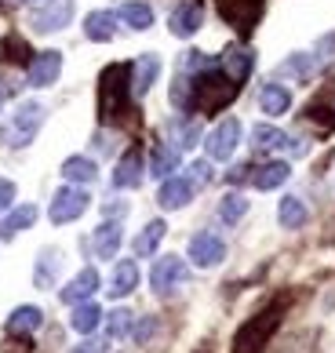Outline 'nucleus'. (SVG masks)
Returning a JSON list of instances; mask_svg holds the SVG:
<instances>
[{
    "mask_svg": "<svg viewBox=\"0 0 335 353\" xmlns=\"http://www.w3.org/2000/svg\"><path fill=\"white\" fill-rule=\"evenodd\" d=\"M11 201H15V182H11V179H0V212H8Z\"/></svg>",
    "mask_w": 335,
    "mask_h": 353,
    "instance_id": "nucleus-34",
    "label": "nucleus"
},
{
    "mask_svg": "<svg viewBox=\"0 0 335 353\" xmlns=\"http://www.w3.org/2000/svg\"><path fill=\"white\" fill-rule=\"evenodd\" d=\"M288 146V135L274 124H255L252 128V150L255 153H274V150H285Z\"/></svg>",
    "mask_w": 335,
    "mask_h": 353,
    "instance_id": "nucleus-23",
    "label": "nucleus"
},
{
    "mask_svg": "<svg viewBox=\"0 0 335 353\" xmlns=\"http://www.w3.org/2000/svg\"><path fill=\"white\" fill-rule=\"evenodd\" d=\"M288 179H292V164L288 161H270L263 168H255L252 186L255 190H277V186H285Z\"/></svg>",
    "mask_w": 335,
    "mask_h": 353,
    "instance_id": "nucleus-17",
    "label": "nucleus"
},
{
    "mask_svg": "<svg viewBox=\"0 0 335 353\" xmlns=\"http://www.w3.org/2000/svg\"><path fill=\"white\" fill-rule=\"evenodd\" d=\"M153 332H157V321H153V317H146L143 324H139V328H135V343H150V339H153Z\"/></svg>",
    "mask_w": 335,
    "mask_h": 353,
    "instance_id": "nucleus-35",
    "label": "nucleus"
},
{
    "mask_svg": "<svg viewBox=\"0 0 335 353\" xmlns=\"http://www.w3.org/2000/svg\"><path fill=\"white\" fill-rule=\"evenodd\" d=\"M259 110L266 117H281V113H288L292 110V91L285 84H263L259 91Z\"/></svg>",
    "mask_w": 335,
    "mask_h": 353,
    "instance_id": "nucleus-19",
    "label": "nucleus"
},
{
    "mask_svg": "<svg viewBox=\"0 0 335 353\" xmlns=\"http://www.w3.org/2000/svg\"><path fill=\"white\" fill-rule=\"evenodd\" d=\"M226 259V241L215 237L212 230H201L190 237V263L201 266V270H212Z\"/></svg>",
    "mask_w": 335,
    "mask_h": 353,
    "instance_id": "nucleus-6",
    "label": "nucleus"
},
{
    "mask_svg": "<svg viewBox=\"0 0 335 353\" xmlns=\"http://www.w3.org/2000/svg\"><path fill=\"white\" fill-rule=\"evenodd\" d=\"M277 324V317L274 313H259L248 328H241V335H237V353H255L263 346V339L270 335V328Z\"/></svg>",
    "mask_w": 335,
    "mask_h": 353,
    "instance_id": "nucleus-12",
    "label": "nucleus"
},
{
    "mask_svg": "<svg viewBox=\"0 0 335 353\" xmlns=\"http://www.w3.org/2000/svg\"><path fill=\"white\" fill-rule=\"evenodd\" d=\"M241 146V121L237 117H223L208 135H204V150H208V161H230Z\"/></svg>",
    "mask_w": 335,
    "mask_h": 353,
    "instance_id": "nucleus-3",
    "label": "nucleus"
},
{
    "mask_svg": "<svg viewBox=\"0 0 335 353\" xmlns=\"http://www.w3.org/2000/svg\"><path fill=\"white\" fill-rule=\"evenodd\" d=\"M41 321H44L41 306H19V310L8 317L4 328H8V335H30V332L41 328Z\"/></svg>",
    "mask_w": 335,
    "mask_h": 353,
    "instance_id": "nucleus-24",
    "label": "nucleus"
},
{
    "mask_svg": "<svg viewBox=\"0 0 335 353\" xmlns=\"http://www.w3.org/2000/svg\"><path fill=\"white\" fill-rule=\"evenodd\" d=\"M128 335H132V313L113 310L106 317V339H128Z\"/></svg>",
    "mask_w": 335,
    "mask_h": 353,
    "instance_id": "nucleus-31",
    "label": "nucleus"
},
{
    "mask_svg": "<svg viewBox=\"0 0 335 353\" xmlns=\"http://www.w3.org/2000/svg\"><path fill=\"white\" fill-rule=\"evenodd\" d=\"M73 19V0H41V8L30 15V30L33 33H59V30H66Z\"/></svg>",
    "mask_w": 335,
    "mask_h": 353,
    "instance_id": "nucleus-4",
    "label": "nucleus"
},
{
    "mask_svg": "<svg viewBox=\"0 0 335 353\" xmlns=\"http://www.w3.org/2000/svg\"><path fill=\"white\" fill-rule=\"evenodd\" d=\"M99 321H102V310L95 303H77L73 306V317H70V328L81 332V335H92L99 328Z\"/></svg>",
    "mask_w": 335,
    "mask_h": 353,
    "instance_id": "nucleus-29",
    "label": "nucleus"
},
{
    "mask_svg": "<svg viewBox=\"0 0 335 353\" xmlns=\"http://www.w3.org/2000/svg\"><path fill=\"white\" fill-rule=\"evenodd\" d=\"M164 233H168V226H164V222L161 219H153V222H146V230L143 233H139V237H135V255L139 259H150V255H157V248H161V241H164Z\"/></svg>",
    "mask_w": 335,
    "mask_h": 353,
    "instance_id": "nucleus-27",
    "label": "nucleus"
},
{
    "mask_svg": "<svg viewBox=\"0 0 335 353\" xmlns=\"http://www.w3.org/2000/svg\"><path fill=\"white\" fill-rule=\"evenodd\" d=\"M117 19L124 22V26H132V30H150L153 26V8L146 4V0H124V4L117 8Z\"/></svg>",
    "mask_w": 335,
    "mask_h": 353,
    "instance_id": "nucleus-20",
    "label": "nucleus"
},
{
    "mask_svg": "<svg viewBox=\"0 0 335 353\" xmlns=\"http://www.w3.org/2000/svg\"><path fill=\"white\" fill-rule=\"evenodd\" d=\"M186 277H190V270H186V263L179 255H161L157 263H153V270H150V284H153L157 295L175 292L179 284H186Z\"/></svg>",
    "mask_w": 335,
    "mask_h": 353,
    "instance_id": "nucleus-5",
    "label": "nucleus"
},
{
    "mask_svg": "<svg viewBox=\"0 0 335 353\" xmlns=\"http://www.w3.org/2000/svg\"><path fill=\"white\" fill-rule=\"evenodd\" d=\"M59 73H62V51H41V55L30 62V70H26V84L30 88H51L59 81Z\"/></svg>",
    "mask_w": 335,
    "mask_h": 353,
    "instance_id": "nucleus-8",
    "label": "nucleus"
},
{
    "mask_svg": "<svg viewBox=\"0 0 335 353\" xmlns=\"http://www.w3.org/2000/svg\"><path fill=\"white\" fill-rule=\"evenodd\" d=\"M88 204H92V197H88V190L81 186H62L55 197H51V208H48V219L55 222V226H66V222H77L84 212H88Z\"/></svg>",
    "mask_w": 335,
    "mask_h": 353,
    "instance_id": "nucleus-2",
    "label": "nucleus"
},
{
    "mask_svg": "<svg viewBox=\"0 0 335 353\" xmlns=\"http://www.w3.org/2000/svg\"><path fill=\"white\" fill-rule=\"evenodd\" d=\"M19 4H41V0H19Z\"/></svg>",
    "mask_w": 335,
    "mask_h": 353,
    "instance_id": "nucleus-39",
    "label": "nucleus"
},
{
    "mask_svg": "<svg viewBox=\"0 0 335 353\" xmlns=\"http://www.w3.org/2000/svg\"><path fill=\"white\" fill-rule=\"evenodd\" d=\"M314 66H317V62H314V55H303V51H299V55H292V59L285 62V66H281V73H295V77H310V73H314Z\"/></svg>",
    "mask_w": 335,
    "mask_h": 353,
    "instance_id": "nucleus-32",
    "label": "nucleus"
},
{
    "mask_svg": "<svg viewBox=\"0 0 335 353\" xmlns=\"http://www.w3.org/2000/svg\"><path fill=\"white\" fill-rule=\"evenodd\" d=\"M143 186V157L128 153L121 157L117 172H113V190H139Z\"/></svg>",
    "mask_w": 335,
    "mask_h": 353,
    "instance_id": "nucleus-18",
    "label": "nucleus"
},
{
    "mask_svg": "<svg viewBox=\"0 0 335 353\" xmlns=\"http://www.w3.org/2000/svg\"><path fill=\"white\" fill-rule=\"evenodd\" d=\"M172 172H179V150L157 142V146H153V153H150V175H153V179H168Z\"/></svg>",
    "mask_w": 335,
    "mask_h": 353,
    "instance_id": "nucleus-28",
    "label": "nucleus"
},
{
    "mask_svg": "<svg viewBox=\"0 0 335 353\" xmlns=\"http://www.w3.org/2000/svg\"><path fill=\"white\" fill-rule=\"evenodd\" d=\"M62 252L59 248H41V255H37V266H33V284L37 288H55L59 273H62Z\"/></svg>",
    "mask_w": 335,
    "mask_h": 353,
    "instance_id": "nucleus-11",
    "label": "nucleus"
},
{
    "mask_svg": "<svg viewBox=\"0 0 335 353\" xmlns=\"http://www.w3.org/2000/svg\"><path fill=\"white\" fill-rule=\"evenodd\" d=\"M44 117H48V110L41 106V102H22V106L0 124V146H8V150L30 146V142L37 139V132L44 128Z\"/></svg>",
    "mask_w": 335,
    "mask_h": 353,
    "instance_id": "nucleus-1",
    "label": "nucleus"
},
{
    "mask_svg": "<svg viewBox=\"0 0 335 353\" xmlns=\"http://www.w3.org/2000/svg\"><path fill=\"white\" fill-rule=\"evenodd\" d=\"M62 179L73 182V186H92L99 179V164L92 157H66L62 161Z\"/></svg>",
    "mask_w": 335,
    "mask_h": 353,
    "instance_id": "nucleus-15",
    "label": "nucleus"
},
{
    "mask_svg": "<svg viewBox=\"0 0 335 353\" xmlns=\"http://www.w3.org/2000/svg\"><path fill=\"white\" fill-rule=\"evenodd\" d=\"M135 288H139V266H135V259H124V263H117V270H113L110 295L124 299V295H132Z\"/></svg>",
    "mask_w": 335,
    "mask_h": 353,
    "instance_id": "nucleus-21",
    "label": "nucleus"
},
{
    "mask_svg": "<svg viewBox=\"0 0 335 353\" xmlns=\"http://www.w3.org/2000/svg\"><path fill=\"white\" fill-rule=\"evenodd\" d=\"M121 241H124L121 222H102V226L92 233V252H95L99 259H117Z\"/></svg>",
    "mask_w": 335,
    "mask_h": 353,
    "instance_id": "nucleus-13",
    "label": "nucleus"
},
{
    "mask_svg": "<svg viewBox=\"0 0 335 353\" xmlns=\"http://www.w3.org/2000/svg\"><path fill=\"white\" fill-rule=\"evenodd\" d=\"M186 179L193 182V186H208V182H212V164H208V161H193Z\"/></svg>",
    "mask_w": 335,
    "mask_h": 353,
    "instance_id": "nucleus-33",
    "label": "nucleus"
},
{
    "mask_svg": "<svg viewBox=\"0 0 335 353\" xmlns=\"http://www.w3.org/2000/svg\"><path fill=\"white\" fill-rule=\"evenodd\" d=\"M201 26H204V8L197 0H183V4H175V11L168 15V30H172V37H179V41L193 37Z\"/></svg>",
    "mask_w": 335,
    "mask_h": 353,
    "instance_id": "nucleus-7",
    "label": "nucleus"
},
{
    "mask_svg": "<svg viewBox=\"0 0 335 353\" xmlns=\"http://www.w3.org/2000/svg\"><path fill=\"white\" fill-rule=\"evenodd\" d=\"M95 150H99V153H110V135H106V132L95 135Z\"/></svg>",
    "mask_w": 335,
    "mask_h": 353,
    "instance_id": "nucleus-37",
    "label": "nucleus"
},
{
    "mask_svg": "<svg viewBox=\"0 0 335 353\" xmlns=\"http://www.w3.org/2000/svg\"><path fill=\"white\" fill-rule=\"evenodd\" d=\"M252 66H255V55L248 48H230L226 55H223V70H226V77L230 81H248V73H252Z\"/></svg>",
    "mask_w": 335,
    "mask_h": 353,
    "instance_id": "nucleus-22",
    "label": "nucleus"
},
{
    "mask_svg": "<svg viewBox=\"0 0 335 353\" xmlns=\"http://www.w3.org/2000/svg\"><path fill=\"white\" fill-rule=\"evenodd\" d=\"M73 353H106V343H102V339H88V343H81Z\"/></svg>",
    "mask_w": 335,
    "mask_h": 353,
    "instance_id": "nucleus-36",
    "label": "nucleus"
},
{
    "mask_svg": "<svg viewBox=\"0 0 335 353\" xmlns=\"http://www.w3.org/2000/svg\"><path fill=\"white\" fill-rule=\"evenodd\" d=\"M33 222H37V208H33V204H22V208H15V212H8L4 219H0V237L11 241L15 233L30 230Z\"/></svg>",
    "mask_w": 335,
    "mask_h": 353,
    "instance_id": "nucleus-25",
    "label": "nucleus"
},
{
    "mask_svg": "<svg viewBox=\"0 0 335 353\" xmlns=\"http://www.w3.org/2000/svg\"><path fill=\"white\" fill-rule=\"evenodd\" d=\"M157 77H161V59H157V55H153V51H150V55H143V59L135 62V77H132V95H135V99H143L146 91H150L153 84H157Z\"/></svg>",
    "mask_w": 335,
    "mask_h": 353,
    "instance_id": "nucleus-16",
    "label": "nucleus"
},
{
    "mask_svg": "<svg viewBox=\"0 0 335 353\" xmlns=\"http://www.w3.org/2000/svg\"><path fill=\"white\" fill-rule=\"evenodd\" d=\"M306 219H310V208L303 204V197H285L277 208V222L285 230H303L306 226Z\"/></svg>",
    "mask_w": 335,
    "mask_h": 353,
    "instance_id": "nucleus-26",
    "label": "nucleus"
},
{
    "mask_svg": "<svg viewBox=\"0 0 335 353\" xmlns=\"http://www.w3.org/2000/svg\"><path fill=\"white\" fill-rule=\"evenodd\" d=\"M84 37L95 44H106L117 37V11H92L84 19Z\"/></svg>",
    "mask_w": 335,
    "mask_h": 353,
    "instance_id": "nucleus-14",
    "label": "nucleus"
},
{
    "mask_svg": "<svg viewBox=\"0 0 335 353\" xmlns=\"http://www.w3.org/2000/svg\"><path fill=\"white\" fill-rule=\"evenodd\" d=\"M244 212H248V201H244L241 193H226V197L219 201V219H223L226 226L241 222V219H244Z\"/></svg>",
    "mask_w": 335,
    "mask_h": 353,
    "instance_id": "nucleus-30",
    "label": "nucleus"
},
{
    "mask_svg": "<svg viewBox=\"0 0 335 353\" xmlns=\"http://www.w3.org/2000/svg\"><path fill=\"white\" fill-rule=\"evenodd\" d=\"M95 292H99V270H95V266H84L66 288H62V303H70V306L88 303Z\"/></svg>",
    "mask_w": 335,
    "mask_h": 353,
    "instance_id": "nucleus-10",
    "label": "nucleus"
},
{
    "mask_svg": "<svg viewBox=\"0 0 335 353\" xmlns=\"http://www.w3.org/2000/svg\"><path fill=\"white\" fill-rule=\"evenodd\" d=\"M4 102H8V84L0 81V110H4Z\"/></svg>",
    "mask_w": 335,
    "mask_h": 353,
    "instance_id": "nucleus-38",
    "label": "nucleus"
},
{
    "mask_svg": "<svg viewBox=\"0 0 335 353\" xmlns=\"http://www.w3.org/2000/svg\"><path fill=\"white\" fill-rule=\"evenodd\" d=\"M193 193H197V186L186 179V175H168L161 182V193H157V204L164 208V212H179V208H186L193 201Z\"/></svg>",
    "mask_w": 335,
    "mask_h": 353,
    "instance_id": "nucleus-9",
    "label": "nucleus"
}]
</instances>
